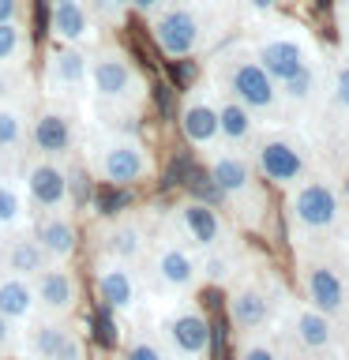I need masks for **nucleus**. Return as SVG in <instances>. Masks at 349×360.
I'll return each mask as SVG.
<instances>
[{
    "label": "nucleus",
    "mask_w": 349,
    "mask_h": 360,
    "mask_svg": "<svg viewBox=\"0 0 349 360\" xmlns=\"http://www.w3.org/2000/svg\"><path fill=\"white\" fill-rule=\"evenodd\" d=\"M15 342H19V330H15V323L0 315V356H4V353H8V349L15 345Z\"/></svg>",
    "instance_id": "obj_37"
},
{
    "label": "nucleus",
    "mask_w": 349,
    "mask_h": 360,
    "mask_svg": "<svg viewBox=\"0 0 349 360\" xmlns=\"http://www.w3.org/2000/svg\"><path fill=\"white\" fill-rule=\"evenodd\" d=\"M23 49H27V38L19 22H0V64H15Z\"/></svg>",
    "instance_id": "obj_31"
},
{
    "label": "nucleus",
    "mask_w": 349,
    "mask_h": 360,
    "mask_svg": "<svg viewBox=\"0 0 349 360\" xmlns=\"http://www.w3.org/2000/svg\"><path fill=\"white\" fill-rule=\"evenodd\" d=\"M90 8H94V15L98 19H106V22H124V11H128V0H90Z\"/></svg>",
    "instance_id": "obj_35"
},
{
    "label": "nucleus",
    "mask_w": 349,
    "mask_h": 360,
    "mask_svg": "<svg viewBox=\"0 0 349 360\" xmlns=\"http://www.w3.org/2000/svg\"><path fill=\"white\" fill-rule=\"evenodd\" d=\"M236 360H281V356L270 342H263V338H248L241 345V353H236Z\"/></svg>",
    "instance_id": "obj_33"
},
{
    "label": "nucleus",
    "mask_w": 349,
    "mask_h": 360,
    "mask_svg": "<svg viewBox=\"0 0 349 360\" xmlns=\"http://www.w3.org/2000/svg\"><path fill=\"white\" fill-rule=\"evenodd\" d=\"M255 60H259V68L274 79V83H286V79H293L300 72L304 64V49L293 38H270V41H263L259 45V53H255Z\"/></svg>",
    "instance_id": "obj_20"
},
{
    "label": "nucleus",
    "mask_w": 349,
    "mask_h": 360,
    "mask_svg": "<svg viewBox=\"0 0 349 360\" xmlns=\"http://www.w3.org/2000/svg\"><path fill=\"white\" fill-rule=\"evenodd\" d=\"M308 360H326V356H319V353H312V356H308Z\"/></svg>",
    "instance_id": "obj_44"
},
{
    "label": "nucleus",
    "mask_w": 349,
    "mask_h": 360,
    "mask_svg": "<svg viewBox=\"0 0 349 360\" xmlns=\"http://www.w3.org/2000/svg\"><path fill=\"white\" fill-rule=\"evenodd\" d=\"M34 236H38L42 252L49 255V263H72L79 252V225H75V210H49L38 214L34 221Z\"/></svg>",
    "instance_id": "obj_10"
},
{
    "label": "nucleus",
    "mask_w": 349,
    "mask_h": 360,
    "mask_svg": "<svg viewBox=\"0 0 349 360\" xmlns=\"http://www.w3.org/2000/svg\"><path fill=\"white\" fill-rule=\"evenodd\" d=\"M177 79L188 86L191 79H196V64H188V60H177Z\"/></svg>",
    "instance_id": "obj_41"
},
{
    "label": "nucleus",
    "mask_w": 349,
    "mask_h": 360,
    "mask_svg": "<svg viewBox=\"0 0 349 360\" xmlns=\"http://www.w3.org/2000/svg\"><path fill=\"white\" fill-rule=\"evenodd\" d=\"M53 360H87V342L72 330V326H68V334H64L61 349L53 353Z\"/></svg>",
    "instance_id": "obj_34"
},
{
    "label": "nucleus",
    "mask_w": 349,
    "mask_h": 360,
    "mask_svg": "<svg viewBox=\"0 0 349 360\" xmlns=\"http://www.w3.org/2000/svg\"><path fill=\"white\" fill-rule=\"evenodd\" d=\"M252 128H255L252 109H244L236 98H229V101H222V105H218V139L241 146V143L252 139Z\"/></svg>",
    "instance_id": "obj_29"
},
{
    "label": "nucleus",
    "mask_w": 349,
    "mask_h": 360,
    "mask_svg": "<svg viewBox=\"0 0 349 360\" xmlns=\"http://www.w3.org/2000/svg\"><path fill=\"white\" fill-rule=\"evenodd\" d=\"M304 292H308L312 308L323 311V315H338L345 308V281L334 266H326V263L304 266Z\"/></svg>",
    "instance_id": "obj_16"
},
{
    "label": "nucleus",
    "mask_w": 349,
    "mask_h": 360,
    "mask_svg": "<svg viewBox=\"0 0 349 360\" xmlns=\"http://www.w3.org/2000/svg\"><path fill=\"white\" fill-rule=\"evenodd\" d=\"M27 143L34 146V154H42V158H64V154H72V146H75V120H72V112L61 109V105L42 109L38 117L30 120Z\"/></svg>",
    "instance_id": "obj_9"
},
{
    "label": "nucleus",
    "mask_w": 349,
    "mask_h": 360,
    "mask_svg": "<svg viewBox=\"0 0 349 360\" xmlns=\"http://www.w3.org/2000/svg\"><path fill=\"white\" fill-rule=\"evenodd\" d=\"M90 83V56H83L75 45H64L49 56V86L56 94H75Z\"/></svg>",
    "instance_id": "obj_19"
},
{
    "label": "nucleus",
    "mask_w": 349,
    "mask_h": 360,
    "mask_svg": "<svg viewBox=\"0 0 349 360\" xmlns=\"http://www.w3.org/2000/svg\"><path fill=\"white\" fill-rule=\"evenodd\" d=\"M342 218V199L326 180H304L293 184L289 195V221L304 233H326Z\"/></svg>",
    "instance_id": "obj_4"
},
{
    "label": "nucleus",
    "mask_w": 349,
    "mask_h": 360,
    "mask_svg": "<svg viewBox=\"0 0 349 360\" xmlns=\"http://www.w3.org/2000/svg\"><path fill=\"white\" fill-rule=\"evenodd\" d=\"M248 4H252V8H259V11H267V8H274L278 0H248Z\"/></svg>",
    "instance_id": "obj_42"
},
{
    "label": "nucleus",
    "mask_w": 349,
    "mask_h": 360,
    "mask_svg": "<svg viewBox=\"0 0 349 360\" xmlns=\"http://www.w3.org/2000/svg\"><path fill=\"white\" fill-rule=\"evenodd\" d=\"M177 229L191 248H199V252H214L218 240H222V233H225L218 210H214L210 202H203V199L180 202L177 207Z\"/></svg>",
    "instance_id": "obj_14"
},
{
    "label": "nucleus",
    "mask_w": 349,
    "mask_h": 360,
    "mask_svg": "<svg viewBox=\"0 0 349 360\" xmlns=\"http://www.w3.org/2000/svg\"><path fill=\"white\" fill-rule=\"evenodd\" d=\"M27 135H30L27 112L19 105H11V101H0V162L19 158L23 146H27Z\"/></svg>",
    "instance_id": "obj_27"
},
{
    "label": "nucleus",
    "mask_w": 349,
    "mask_h": 360,
    "mask_svg": "<svg viewBox=\"0 0 349 360\" xmlns=\"http://www.w3.org/2000/svg\"><path fill=\"white\" fill-rule=\"evenodd\" d=\"M34 297H38L42 315L49 319H68L79 308V281L68 270V263H49L42 274H34Z\"/></svg>",
    "instance_id": "obj_7"
},
{
    "label": "nucleus",
    "mask_w": 349,
    "mask_h": 360,
    "mask_svg": "<svg viewBox=\"0 0 349 360\" xmlns=\"http://www.w3.org/2000/svg\"><path fill=\"white\" fill-rule=\"evenodd\" d=\"M154 41L165 56L184 60L199 49V19L188 8H169L154 19Z\"/></svg>",
    "instance_id": "obj_11"
},
{
    "label": "nucleus",
    "mask_w": 349,
    "mask_h": 360,
    "mask_svg": "<svg viewBox=\"0 0 349 360\" xmlns=\"http://www.w3.org/2000/svg\"><path fill=\"white\" fill-rule=\"evenodd\" d=\"M154 173L151 150L135 135H109L94 154V176L109 188H135Z\"/></svg>",
    "instance_id": "obj_1"
},
{
    "label": "nucleus",
    "mask_w": 349,
    "mask_h": 360,
    "mask_svg": "<svg viewBox=\"0 0 349 360\" xmlns=\"http://www.w3.org/2000/svg\"><path fill=\"white\" fill-rule=\"evenodd\" d=\"M128 8L143 11V15H154V11L162 8V0H128Z\"/></svg>",
    "instance_id": "obj_40"
},
{
    "label": "nucleus",
    "mask_w": 349,
    "mask_h": 360,
    "mask_svg": "<svg viewBox=\"0 0 349 360\" xmlns=\"http://www.w3.org/2000/svg\"><path fill=\"white\" fill-rule=\"evenodd\" d=\"M154 278L169 292H188L199 281V263L184 244H158L154 252Z\"/></svg>",
    "instance_id": "obj_15"
},
{
    "label": "nucleus",
    "mask_w": 349,
    "mask_h": 360,
    "mask_svg": "<svg viewBox=\"0 0 349 360\" xmlns=\"http://www.w3.org/2000/svg\"><path fill=\"white\" fill-rule=\"evenodd\" d=\"M207 176H210V184L218 188L222 199H244V195H252V188H255L252 162L236 150H210Z\"/></svg>",
    "instance_id": "obj_13"
},
{
    "label": "nucleus",
    "mask_w": 349,
    "mask_h": 360,
    "mask_svg": "<svg viewBox=\"0 0 349 360\" xmlns=\"http://www.w3.org/2000/svg\"><path fill=\"white\" fill-rule=\"evenodd\" d=\"M180 131H184V139L191 146L210 150V146L218 143V105H214L210 98L191 94L184 105H180Z\"/></svg>",
    "instance_id": "obj_17"
},
{
    "label": "nucleus",
    "mask_w": 349,
    "mask_h": 360,
    "mask_svg": "<svg viewBox=\"0 0 349 360\" xmlns=\"http://www.w3.org/2000/svg\"><path fill=\"white\" fill-rule=\"evenodd\" d=\"M0 274H4V236H0Z\"/></svg>",
    "instance_id": "obj_43"
},
{
    "label": "nucleus",
    "mask_w": 349,
    "mask_h": 360,
    "mask_svg": "<svg viewBox=\"0 0 349 360\" xmlns=\"http://www.w3.org/2000/svg\"><path fill=\"white\" fill-rule=\"evenodd\" d=\"M312 90H315V75H312V68H308V64H304L293 79H286V83H281V94L293 98V101H308V98H312Z\"/></svg>",
    "instance_id": "obj_32"
},
{
    "label": "nucleus",
    "mask_w": 349,
    "mask_h": 360,
    "mask_svg": "<svg viewBox=\"0 0 349 360\" xmlns=\"http://www.w3.org/2000/svg\"><path fill=\"white\" fill-rule=\"evenodd\" d=\"M49 266V255L42 252L38 236L30 229H15L4 236V270L8 274H19V278H34Z\"/></svg>",
    "instance_id": "obj_18"
},
{
    "label": "nucleus",
    "mask_w": 349,
    "mask_h": 360,
    "mask_svg": "<svg viewBox=\"0 0 349 360\" xmlns=\"http://www.w3.org/2000/svg\"><path fill=\"white\" fill-rule=\"evenodd\" d=\"M64 334H68L64 319H49V315L30 319V326L23 330V353H27V360H53V353L64 342Z\"/></svg>",
    "instance_id": "obj_25"
},
{
    "label": "nucleus",
    "mask_w": 349,
    "mask_h": 360,
    "mask_svg": "<svg viewBox=\"0 0 349 360\" xmlns=\"http://www.w3.org/2000/svg\"><path fill=\"white\" fill-rule=\"evenodd\" d=\"M334 98L342 109H349V68H342V72L334 75Z\"/></svg>",
    "instance_id": "obj_38"
},
{
    "label": "nucleus",
    "mask_w": 349,
    "mask_h": 360,
    "mask_svg": "<svg viewBox=\"0 0 349 360\" xmlns=\"http://www.w3.org/2000/svg\"><path fill=\"white\" fill-rule=\"evenodd\" d=\"M94 289L101 308L113 315H128L139 304V278H135L132 263H120V259L101 255L94 263Z\"/></svg>",
    "instance_id": "obj_5"
},
{
    "label": "nucleus",
    "mask_w": 349,
    "mask_h": 360,
    "mask_svg": "<svg viewBox=\"0 0 349 360\" xmlns=\"http://www.w3.org/2000/svg\"><path fill=\"white\" fill-rule=\"evenodd\" d=\"M255 169L270 180V184L293 188L304 180V150L293 139L270 135V139H263L255 146Z\"/></svg>",
    "instance_id": "obj_8"
},
{
    "label": "nucleus",
    "mask_w": 349,
    "mask_h": 360,
    "mask_svg": "<svg viewBox=\"0 0 349 360\" xmlns=\"http://www.w3.org/2000/svg\"><path fill=\"white\" fill-rule=\"evenodd\" d=\"M293 326H297V342L308 349V353H323V349H331V342H334L331 315H323L315 308H300L297 319H293Z\"/></svg>",
    "instance_id": "obj_28"
},
{
    "label": "nucleus",
    "mask_w": 349,
    "mask_h": 360,
    "mask_svg": "<svg viewBox=\"0 0 349 360\" xmlns=\"http://www.w3.org/2000/svg\"><path fill=\"white\" fill-rule=\"evenodd\" d=\"M199 274H207V281H225V278H229V259H225V255H210L207 266H203Z\"/></svg>",
    "instance_id": "obj_36"
},
{
    "label": "nucleus",
    "mask_w": 349,
    "mask_h": 360,
    "mask_svg": "<svg viewBox=\"0 0 349 360\" xmlns=\"http://www.w3.org/2000/svg\"><path fill=\"white\" fill-rule=\"evenodd\" d=\"M229 90H233V98L252 112H267V109H274V101H278V83L259 68V60H236L229 68Z\"/></svg>",
    "instance_id": "obj_12"
},
{
    "label": "nucleus",
    "mask_w": 349,
    "mask_h": 360,
    "mask_svg": "<svg viewBox=\"0 0 349 360\" xmlns=\"http://www.w3.org/2000/svg\"><path fill=\"white\" fill-rule=\"evenodd\" d=\"M27 207H34L38 214L49 210H72V184H68V169L61 158H42L34 154L19 180Z\"/></svg>",
    "instance_id": "obj_2"
},
{
    "label": "nucleus",
    "mask_w": 349,
    "mask_h": 360,
    "mask_svg": "<svg viewBox=\"0 0 349 360\" xmlns=\"http://www.w3.org/2000/svg\"><path fill=\"white\" fill-rule=\"evenodd\" d=\"M165 353L177 360H207L210 356V323L196 308H180L165 319Z\"/></svg>",
    "instance_id": "obj_6"
},
{
    "label": "nucleus",
    "mask_w": 349,
    "mask_h": 360,
    "mask_svg": "<svg viewBox=\"0 0 349 360\" xmlns=\"http://www.w3.org/2000/svg\"><path fill=\"white\" fill-rule=\"evenodd\" d=\"M49 27L64 45H79L90 34V11L83 0H49Z\"/></svg>",
    "instance_id": "obj_24"
},
{
    "label": "nucleus",
    "mask_w": 349,
    "mask_h": 360,
    "mask_svg": "<svg viewBox=\"0 0 349 360\" xmlns=\"http://www.w3.org/2000/svg\"><path fill=\"white\" fill-rule=\"evenodd\" d=\"M30 225V214H27V195H23L19 180L0 165V236L15 233V229H27Z\"/></svg>",
    "instance_id": "obj_26"
},
{
    "label": "nucleus",
    "mask_w": 349,
    "mask_h": 360,
    "mask_svg": "<svg viewBox=\"0 0 349 360\" xmlns=\"http://www.w3.org/2000/svg\"><path fill=\"white\" fill-rule=\"evenodd\" d=\"M87 86L94 90L98 101H106L113 109L132 105V101H139V94H143V83H139V75H135L132 60L117 49H106L90 60V83Z\"/></svg>",
    "instance_id": "obj_3"
},
{
    "label": "nucleus",
    "mask_w": 349,
    "mask_h": 360,
    "mask_svg": "<svg viewBox=\"0 0 349 360\" xmlns=\"http://www.w3.org/2000/svg\"><path fill=\"white\" fill-rule=\"evenodd\" d=\"M124 360H169L165 345L151 334H132L124 342Z\"/></svg>",
    "instance_id": "obj_30"
},
{
    "label": "nucleus",
    "mask_w": 349,
    "mask_h": 360,
    "mask_svg": "<svg viewBox=\"0 0 349 360\" xmlns=\"http://www.w3.org/2000/svg\"><path fill=\"white\" fill-rule=\"evenodd\" d=\"M106 255L135 266V263L146 255V233H143V225L132 221V218L109 221V225H106Z\"/></svg>",
    "instance_id": "obj_23"
},
{
    "label": "nucleus",
    "mask_w": 349,
    "mask_h": 360,
    "mask_svg": "<svg viewBox=\"0 0 349 360\" xmlns=\"http://www.w3.org/2000/svg\"><path fill=\"white\" fill-rule=\"evenodd\" d=\"M270 319V297L259 285H241V289H233V297H229V323L236 326L241 334H252L259 330Z\"/></svg>",
    "instance_id": "obj_21"
},
{
    "label": "nucleus",
    "mask_w": 349,
    "mask_h": 360,
    "mask_svg": "<svg viewBox=\"0 0 349 360\" xmlns=\"http://www.w3.org/2000/svg\"><path fill=\"white\" fill-rule=\"evenodd\" d=\"M23 0H0V22H19Z\"/></svg>",
    "instance_id": "obj_39"
},
{
    "label": "nucleus",
    "mask_w": 349,
    "mask_h": 360,
    "mask_svg": "<svg viewBox=\"0 0 349 360\" xmlns=\"http://www.w3.org/2000/svg\"><path fill=\"white\" fill-rule=\"evenodd\" d=\"M38 311V297H34V281L19 274H0V315L11 323H30Z\"/></svg>",
    "instance_id": "obj_22"
}]
</instances>
